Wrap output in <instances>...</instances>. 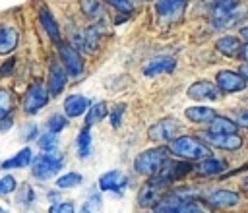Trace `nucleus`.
Masks as SVG:
<instances>
[{"label":"nucleus","mask_w":248,"mask_h":213,"mask_svg":"<svg viewBox=\"0 0 248 213\" xmlns=\"http://www.w3.org/2000/svg\"><path fill=\"white\" fill-rule=\"evenodd\" d=\"M167 149L172 155L182 157L186 161H203L207 157H213L209 145H205L203 141H200L194 136H176L174 139L169 141Z\"/></svg>","instance_id":"obj_1"},{"label":"nucleus","mask_w":248,"mask_h":213,"mask_svg":"<svg viewBox=\"0 0 248 213\" xmlns=\"http://www.w3.org/2000/svg\"><path fill=\"white\" fill-rule=\"evenodd\" d=\"M246 15V6L240 0H215L213 2V25L229 29Z\"/></svg>","instance_id":"obj_2"},{"label":"nucleus","mask_w":248,"mask_h":213,"mask_svg":"<svg viewBox=\"0 0 248 213\" xmlns=\"http://www.w3.org/2000/svg\"><path fill=\"white\" fill-rule=\"evenodd\" d=\"M169 159V149L167 147H153L147 151H141L136 157V172L143 174V176H153L161 170V167L167 163Z\"/></svg>","instance_id":"obj_3"},{"label":"nucleus","mask_w":248,"mask_h":213,"mask_svg":"<svg viewBox=\"0 0 248 213\" xmlns=\"http://www.w3.org/2000/svg\"><path fill=\"white\" fill-rule=\"evenodd\" d=\"M151 213H209V209L200 199L184 201L178 196L169 194V196L161 198V201L157 203V207Z\"/></svg>","instance_id":"obj_4"},{"label":"nucleus","mask_w":248,"mask_h":213,"mask_svg":"<svg viewBox=\"0 0 248 213\" xmlns=\"http://www.w3.org/2000/svg\"><path fill=\"white\" fill-rule=\"evenodd\" d=\"M64 167V159L62 157H52V155H39L31 161V174L37 180H48L52 178L56 172H60V168Z\"/></svg>","instance_id":"obj_5"},{"label":"nucleus","mask_w":248,"mask_h":213,"mask_svg":"<svg viewBox=\"0 0 248 213\" xmlns=\"http://www.w3.org/2000/svg\"><path fill=\"white\" fill-rule=\"evenodd\" d=\"M190 170H192L190 165H186V163H176V161H169V159H167V163L161 167V170L151 176V182L157 184V186H167V184L174 182L176 178L184 176V174L190 172Z\"/></svg>","instance_id":"obj_6"},{"label":"nucleus","mask_w":248,"mask_h":213,"mask_svg":"<svg viewBox=\"0 0 248 213\" xmlns=\"http://www.w3.org/2000/svg\"><path fill=\"white\" fill-rule=\"evenodd\" d=\"M58 56L72 77L83 74V58L76 46H72L68 43H58Z\"/></svg>","instance_id":"obj_7"},{"label":"nucleus","mask_w":248,"mask_h":213,"mask_svg":"<svg viewBox=\"0 0 248 213\" xmlns=\"http://www.w3.org/2000/svg\"><path fill=\"white\" fill-rule=\"evenodd\" d=\"M46 103H48V91L45 89V85L41 81L31 83L29 89H27V93H25V97H23V110L27 114H35Z\"/></svg>","instance_id":"obj_8"},{"label":"nucleus","mask_w":248,"mask_h":213,"mask_svg":"<svg viewBox=\"0 0 248 213\" xmlns=\"http://www.w3.org/2000/svg\"><path fill=\"white\" fill-rule=\"evenodd\" d=\"M182 124L176 120V118H163L159 122H155L149 130H147V136L153 139V141H170L178 136Z\"/></svg>","instance_id":"obj_9"},{"label":"nucleus","mask_w":248,"mask_h":213,"mask_svg":"<svg viewBox=\"0 0 248 213\" xmlns=\"http://www.w3.org/2000/svg\"><path fill=\"white\" fill-rule=\"evenodd\" d=\"M246 77L240 72H232V70H221L215 76V85L219 87L221 93H238L246 87Z\"/></svg>","instance_id":"obj_10"},{"label":"nucleus","mask_w":248,"mask_h":213,"mask_svg":"<svg viewBox=\"0 0 248 213\" xmlns=\"http://www.w3.org/2000/svg\"><path fill=\"white\" fill-rule=\"evenodd\" d=\"M188 0H157L155 12L163 21H178L184 15Z\"/></svg>","instance_id":"obj_11"},{"label":"nucleus","mask_w":248,"mask_h":213,"mask_svg":"<svg viewBox=\"0 0 248 213\" xmlns=\"http://www.w3.org/2000/svg\"><path fill=\"white\" fill-rule=\"evenodd\" d=\"M219 93H221L219 87L207 79L194 81L186 91V95L190 99H196V101H215V99H219Z\"/></svg>","instance_id":"obj_12"},{"label":"nucleus","mask_w":248,"mask_h":213,"mask_svg":"<svg viewBox=\"0 0 248 213\" xmlns=\"http://www.w3.org/2000/svg\"><path fill=\"white\" fill-rule=\"evenodd\" d=\"M203 139L209 145L219 147V149H227V151L240 149L242 143H244V139L238 134H211V132H205L203 134Z\"/></svg>","instance_id":"obj_13"},{"label":"nucleus","mask_w":248,"mask_h":213,"mask_svg":"<svg viewBox=\"0 0 248 213\" xmlns=\"http://www.w3.org/2000/svg\"><path fill=\"white\" fill-rule=\"evenodd\" d=\"M91 99L81 95V93H74V95H68L66 101H64V112L68 118H78L81 114H85L91 106Z\"/></svg>","instance_id":"obj_14"},{"label":"nucleus","mask_w":248,"mask_h":213,"mask_svg":"<svg viewBox=\"0 0 248 213\" xmlns=\"http://www.w3.org/2000/svg\"><path fill=\"white\" fill-rule=\"evenodd\" d=\"M68 83V70L58 64V62H52L50 68H48V93L50 95H60L62 89L66 87Z\"/></svg>","instance_id":"obj_15"},{"label":"nucleus","mask_w":248,"mask_h":213,"mask_svg":"<svg viewBox=\"0 0 248 213\" xmlns=\"http://www.w3.org/2000/svg\"><path fill=\"white\" fill-rule=\"evenodd\" d=\"M207 203L217 209H229L240 203V196L232 190H215L207 196Z\"/></svg>","instance_id":"obj_16"},{"label":"nucleus","mask_w":248,"mask_h":213,"mask_svg":"<svg viewBox=\"0 0 248 213\" xmlns=\"http://www.w3.org/2000/svg\"><path fill=\"white\" fill-rule=\"evenodd\" d=\"M174 68H176V60L170 56H163V58H155V60L147 62L143 66V76L155 77L161 74H170V72H174Z\"/></svg>","instance_id":"obj_17"},{"label":"nucleus","mask_w":248,"mask_h":213,"mask_svg":"<svg viewBox=\"0 0 248 213\" xmlns=\"http://www.w3.org/2000/svg\"><path fill=\"white\" fill-rule=\"evenodd\" d=\"M128 184V178L124 172L120 170H108L99 178V188L103 192H116V190H124Z\"/></svg>","instance_id":"obj_18"},{"label":"nucleus","mask_w":248,"mask_h":213,"mask_svg":"<svg viewBox=\"0 0 248 213\" xmlns=\"http://www.w3.org/2000/svg\"><path fill=\"white\" fill-rule=\"evenodd\" d=\"M161 188H163V186H157V184H153V182L149 180L147 184H143V186L140 188L138 203H140L141 207H153V205L159 203L161 198H163V190H161Z\"/></svg>","instance_id":"obj_19"},{"label":"nucleus","mask_w":248,"mask_h":213,"mask_svg":"<svg viewBox=\"0 0 248 213\" xmlns=\"http://www.w3.org/2000/svg\"><path fill=\"white\" fill-rule=\"evenodd\" d=\"M99 39H101V29L97 25H93V27H87L85 31H81V33L76 35V45L81 50L95 52L97 46H99Z\"/></svg>","instance_id":"obj_20"},{"label":"nucleus","mask_w":248,"mask_h":213,"mask_svg":"<svg viewBox=\"0 0 248 213\" xmlns=\"http://www.w3.org/2000/svg\"><path fill=\"white\" fill-rule=\"evenodd\" d=\"M215 48H217V52H221V54H225L229 58H234V56H240L242 43L234 35H225V37H219L215 41Z\"/></svg>","instance_id":"obj_21"},{"label":"nucleus","mask_w":248,"mask_h":213,"mask_svg":"<svg viewBox=\"0 0 248 213\" xmlns=\"http://www.w3.org/2000/svg\"><path fill=\"white\" fill-rule=\"evenodd\" d=\"M19 43V33L12 25H0V54H10Z\"/></svg>","instance_id":"obj_22"},{"label":"nucleus","mask_w":248,"mask_h":213,"mask_svg":"<svg viewBox=\"0 0 248 213\" xmlns=\"http://www.w3.org/2000/svg\"><path fill=\"white\" fill-rule=\"evenodd\" d=\"M184 114H186V118L190 120V122H198V124H209L215 116H217V112L211 108V106H188L186 110H184Z\"/></svg>","instance_id":"obj_23"},{"label":"nucleus","mask_w":248,"mask_h":213,"mask_svg":"<svg viewBox=\"0 0 248 213\" xmlns=\"http://www.w3.org/2000/svg\"><path fill=\"white\" fill-rule=\"evenodd\" d=\"M39 19H41V25H43V29L46 31V35H48L52 41L60 43V29H58L56 19H54L52 14L48 12V8H41V10H39Z\"/></svg>","instance_id":"obj_24"},{"label":"nucleus","mask_w":248,"mask_h":213,"mask_svg":"<svg viewBox=\"0 0 248 213\" xmlns=\"http://www.w3.org/2000/svg\"><path fill=\"white\" fill-rule=\"evenodd\" d=\"M33 153H31V149L29 147H23L19 153H16L14 157H10V159H6V161H2L0 163V168H23V167H27L31 161H33V157H31Z\"/></svg>","instance_id":"obj_25"},{"label":"nucleus","mask_w":248,"mask_h":213,"mask_svg":"<svg viewBox=\"0 0 248 213\" xmlns=\"http://www.w3.org/2000/svg\"><path fill=\"white\" fill-rule=\"evenodd\" d=\"M108 116V106H107V103L105 101H101V103H95V105H91L89 106V110L85 112V126H95V124H99L101 120H105Z\"/></svg>","instance_id":"obj_26"},{"label":"nucleus","mask_w":248,"mask_h":213,"mask_svg":"<svg viewBox=\"0 0 248 213\" xmlns=\"http://www.w3.org/2000/svg\"><path fill=\"white\" fill-rule=\"evenodd\" d=\"M209 132L211 134H236L238 130V124L232 122L231 118H225V116H215L211 122H209Z\"/></svg>","instance_id":"obj_27"},{"label":"nucleus","mask_w":248,"mask_h":213,"mask_svg":"<svg viewBox=\"0 0 248 213\" xmlns=\"http://www.w3.org/2000/svg\"><path fill=\"white\" fill-rule=\"evenodd\" d=\"M225 168H227V163H225V161L215 159V157H207V159H203V161L200 163L198 172H200L202 176H213V174L223 172Z\"/></svg>","instance_id":"obj_28"},{"label":"nucleus","mask_w":248,"mask_h":213,"mask_svg":"<svg viewBox=\"0 0 248 213\" xmlns=\"http://www.w3.org/2000/svg\"><path fill=\"white\" fill-rule=\"evenodd\" d=\"M81 10H83V14H85L87 17H91V19H95V21L107 17L103 0H81Z\"/></svg>","instance_id":"obj_29"},{"label":"nucleus","mask_w":248,"mask_h":213,"mask_svg":"<svg viewBox=\"0 0 248 213\" xmlns=\"http://www.w3.org/2000/svg\"><path fill=\"white\" fill-rule=\"evenodd\" d=\"M89 153H91V130L89 126H85L78 136V155L79 159H87Z\"/></svg>","instance_id":"obj_30"},{"label":"nucleus","mask_w":248,"mask_h":213,"mask_svg":"<svg viewBox=\"0 0 248 213\" xmlns=\"http://www.w3.org/2000/svg\"><path fill=\"white\" fill-rule=\"evenodd\" d=\"M14 110V95L8 87H0V120L8 118Z\"/></svg>","instance_id":"obj_31"},{"label":"nucleus","mask_w":248,"mask_h":213,"mask_svg":"<svg viewBox=\"0 0 248 213\" xmlns=\"http://www.w3.org/2000/svg\"><path fill=\"white\" fill-rule=\"evenodd\" d=\"M79 184H81V174H78V172H68L56 180V188H60V190H70Z\"/></svg>","instance_id":"obj_32"},{"label":"nucleus","mask_w":248,"mask_h":213,"mask_svg":"<svg viewBox=\"0 0 248 213\" xmlns=\"http://www.w3.org/2000/svg\"><path fill=\"white\" fill-rule=\"evenodd\" d=\"M37 143H39V147H41L43 151H54L56 145H58V139H56V134H54V132H46V134L39 136Z\"/></svg>","instance_id":"obj_33"},{"label":"nucleus","mask_w":248,"mask_h":213,"mask_svg":"<svg viewBox=\"0 0 248 213\" xmlns=\"http://www.w3.org/2000/svg\"><path fill=\"white\" fill-rule=\"evenodd\" d=\"M46 126H48V132L58 134V132H62V130L68 126V116H64V114H52V116L48 118Z\"/></svg>","instance_id":"obj_34"},{"label":"nucleus","mask_w":248,"mask_h":213,"mask_svg":"<svg viewBox=\"0 0 248 213\" xmlns=\"http://www.w3.org/2000/svg\"><path fill=\"white\" fill-rule=\"evenodd\" d=\"M33 201H35V192H33V188H31L29 184H23L21 192L17 194V203H19V205L29 207Z\"/></svg>","instance_id":"obj_35"},{"label":"nucleus","mask_w":248,"mask_h":213,"mask_svg":"<svg viewBox=\"0 0 248 213\" xmlns=\"http://www.w3.org/2000/svg\"><path fill=\"white\" fill-rule=\"evenodd\" d=\"M16 190V178L14 176H2L0 178V196H8Z\"/></svg>","instance_id":"obj_36"},{"label":"nucleus","mask_w":248,"mask_h":213,"mask_svg":"<svg viewBox=\"0 0 248 213\" xmlns=\"http://www.w3.org/2000/svg\"><path fill=\"white\" fill-rule=\"evenodd\" d=\"M76 207L72 201H60V203H52L48 213H74Z\"/></svg>","instance_id":"obj_37"},{"label":"nucleus","mask_w":248,"mask_h":213,"mask_svg":"<svg viewBox=\"0 0 248 213\" xmlns=\"http://www.w3.org/2000/svg\"><path fill=\"white\" fill-rule=\"evenodd\" d=\"M124 108H126L124 103L118 105V106H114V110H112V114H110V124H112L114 128H120V124H122V116H124Z\"/></svg>","instance_id":"obj_38"},{"label":"nucleus","mask_w":248,"mask_h":213,"mask_svg":"<svg viewBox=\"0 0 248 213\" xmlns=\"http://www.w3.org/2000/svg\"><path fill=\"white\" fill-rule=\"evenodd\" d=\"M103 2H108L110 6H114L118 12H124V14H130L134 10V6L128 2V0H103Z\"/></svg>","instance_id":"obj_39"},{"label":"nucleus","mask_w":248,"mask_h":213,"mask_svg":"<svg viewBox=\"0 0 248 213\" xmlns=\"http://www.w3.org/2000/svg\"><path fill=\"white\" fill-rule=\"evenodd\" d=\"M14 64H16V60H14V58H10V60H6V62L2 64V68H0V76H6V74H12V70H14Z\"/></svg>","instance_id":"obj_40"},{"label":"nucleus","mask_w":248,"mask_h":213,"mask_svg":"<svg viewBox=\"0 0 248 213\" xmlns=\"http://www.w3.org/2000/svg\"><path fill=\"white\" fill-rule=\"evenodd\" d=\"M236 124L242 126V128H248V110L238 112V116H236Z\"/></svg>","instance_id":"obj_41"},{"label":"nucleus","mask_w":248,"mask_h":213,"mask_svg":"<svg viewBox=\"0 0 248 213\" xmlns=\"http://www.w3.org/2000/svg\"><path fill=\"white\" fill-rule=\"evenodd\" d=\"M35 136H37V128H35V126H31V128H29V132H27V139H33Z\"/></svg>","instance_id":"obj_42"},{"label":"nucleus","mask_w":248,"mask_h":213,"mask_svg":"<svg viewBox=\"0 0 248 213\" xmlns=\"http://www.w3.org/2000/svg\"><path fill=\"white\" fill-rule=\"evenodd\" d=\"M240 37H242L244 41H248V25H246V27H240Z\"/></svg>","instance_id":"obj_43"},{"label":"nucleus","mask_w":248,"mask_h":213,"mask_svg":"<svg viewBox=\"0 0 248 213\" xmlns=\"http://www.w3.org/2000/svg\"><path fill=\"white\" fill-rule=\"evenodd\" d=\"M58 198H60V194H58V192H48V199H50V201H56Z\"/></svg>","instance_id":"obj_44"},{"label":"nucleus","mask_w":248,"mask_h":213,"mask_svg":"<svg viewBox=\"0 0 248 213\" xmlns=\"http://www.w3.org/2000/svg\"><path fill=\"white\" fill-rule=\"evenodd\" d=\"M240 56H242V58L248 62V45H244V46H242V52H240Z\"/></svg>","instance_id":"obj_45"},{"label":"nucleus","mask_w":248,"mask_h":213,"mask_svg":"<svg viewBox=\"0 0 248 213\" xmlns=\"http://www.w3.org/2000/svg\"><path fill=\"white\" fill-rule=\"evenodd\" d=\"M240 74H242V76H244V77H246V81H248V64H246V66H242V68H240Z\"/></svg>","instance_id":"obj_46"},{"label":"nucleus","mask_w":248,"mask_h":213,"mask_svg":"<svg viewBox=\"0 0 248 213\" xmlns=\"http://www.w3.org/2000/svg\"><path fill=\"white\" fill-rule=\"evenodd\" d=\"M242 186H244V188L248 190V178H244V182H242Z\"/></svg>","instance_id":"obj_47"},{"label":"nucleus","mask_w":248,"mask_h":213,"mask_svg":"<svg viewBox=\"0 0 248 213\" xmlns=\"http://www.w3.org/2000/svg\"><path fill=\"white\" fill-rule=\"evenodd\" d=\"M79 213H91V211H89V209H87V207H83V209H81V211H79Z\"/></svg>","instance_id":"obj_48"},{"label":"nucleus","mask_w":248,"mask_h":213,"mask_svg":"<svg viewBox=\"0 0 248 213\" xmlns=\"http://www.w3.org/2000/svg\"><path fill=\"white\" fill-rule=\"evenodd\" d=\"M0 213H8V211H6V209H2V207H0Z\"/></svg>","instance_id":"obj_49"}]
</instances>
